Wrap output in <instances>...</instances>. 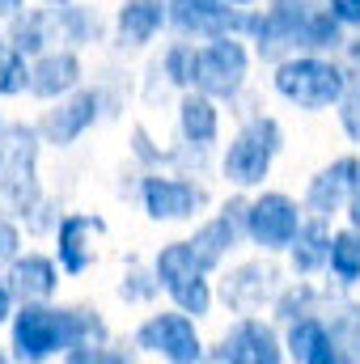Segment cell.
<instances>
[{"label":"cell","mask_w":360,"mask_h":364,"mask_svg":"<svg viewBox=\"0 0 360 364\" xmlns=\"http://www.w3.org/2000/svg\"><path fill=\"white\" fill-rule=\"evenodd\" d=\"M13 331V360H51V356H68L73 348L81 343H102L106 339V322L85 309V305H68V309H55L51 301H34V305H21L9 322Z\"/></svg>","instance_id":"obj_1"},{"label":"cell","mask_w":360,"mask_h":364,"mask_svg":"<svg viewBox=\"0 0 360 364\" xmlns=\"http://www.w3.org/2000/svg\"><path fill=\"white\" fill-rule=\"evenodd\" d=\"M271 85L297 110L318 114V110H331V106L344 102V93L352 90V68L344 60H331V55H318V51H301V55H288V60L275 64Z\"/></svg>","instance_id":"obj_2"},{"label":"cell","mask_w":360,"mask_h":364,"mask_svg":"<svg viewBox=\"0 0 360 364\" xmlns=\"http://www.w3.org/2000/svg\"><path fill=\"white\" fill-rule=\"evenodd\" d=\"M38 123H4L0 127V212L26 220L30 208L43 199L38 186V149H43Z\"/></svg>","instance_id":"obj_3"},{"label":"cell","mask_w":360,"mask_h":364,"mask_svg":"<svg viewBox=\"0 0 360 364\" xmlns=\"http://www.w3.org/2000/svg\"><path fill=\"white\" fill-rule=\"evenodd\" d=\"M280 149H284V127H280V119H271V114H250V119L238 127V136L229 140V149H225V157H221V174L229 178V186L250 191V186H259V182L271 174V161L280 157Z\"/></svg>","instance_id":"obj_4"},{"label":"cell","mask_w":360,"mask_h":364,"mask_svg":"<svg viewBox=\"0 0 360 364\" xmlns=\"http://www.w3.org/2000/svg\"><path fill=\"white\" fill-rule=\"evenodd\" d=\"M250 73V51L242 43V34H221L195 47L191 55V90L208 93L216 102H233Z\"/></svg>","instance_id":"obj_5"},{"label":"cell","mask_w":360,"mask_h":364,"mask_svg":"<svg viewBox=\"0 0 360 364\" xmlns=\"http://www.w3.org/2000/svg\"><path fill=\"white\" fill-rule=\"evenodd\" d=\"M153 272H157L162 292L179 309H186L191 318H208V309H212V284H208V267L195 259L191 242L162 246V255L153 259Z\"/></svg>","instance_id":"obj_6"},{"label":"cell","mask_w":360,"mask_h":364,"mask_svg":"<svg viewBox=\"0 0 360 364\" xmlns=\"http://www.w3.org/2000/svg\"><path fill=\"white\" fill-rule=\"evenodd\" d=\"M309 9H314V0H271L263 13H255L250 43L259 51V60L280 64L288 55H301V34H305Z\"/></svg>","instance_id":"obj_7"},{"label":"cell","mask_w":360,"mask_h":364,"mask_svg":"<svg viewBox=\"0 0 360 364\" xmlns=\"http://www.w3.org/2000/svg\"><path fill=\"white\" fill-rule=\"evenodd\" d=\"M301 225H305V208H297V199L284 191H263L259 199L246 203V237L263 255L288 250L292 237L301 233Z\"/></svg>","instance_id":"obj_8"},{"label":"cell","mask_w":360,"mask_h":364,"mask_svg":"<svg viewBox=\"0 0 360 364\" xmlns=\"http://www.w3.org/2000/svg\"><path fill=\"white\" fill-rule=\"evenodd\" d=\"M170 26L179 38H221V34H246L255 26V13L229 0H170Z\"/></svg>","instance_id":"obj_9"},{"label":"cell","mask_w":360,"mask_h":364,"mask_svg":"<svg viewBox=\"0 0 360 364\" xmlns=\"http://www.w3.org/2000/svg\"><path fill=\"white\" fill-rule=\"evenodd\" d=\"M136 348L149 352V356H162V360L174 364H195L203 360V343H199V331H195V318L186 309H166V314H153L136 326Z\"/></svg>","instance_id":"obj_10"},{"label":"cell","mask_w":360,"mask_h":364,"mask_svg":"<svg viewBox=\"0 0 360 364\" xmlns=\"http://www.w3.org/2000/svg\"><path fill=\"white\" fill-rule=\"evenodd\" d=\"M208 356L221 364H280L288 352H284V339L275 335L271 322L255 318V314H242Z\"/></svg>","instance_id":"obj_11"},{"label":"cell","mask_w":360,"mask_h":364,"mask_svg":"<svg viewBox=\"0 0 360 364\" xmlns=\"http://www.w3.org/2000/svg\"><path fill=\"white\" fill-rule=\"evenodd\" d=\"M97 119H102V90H73L38 119V132L51 149H73Z\"/></svg>","instance_id":"obj_12"},{"label":"cell","mask_w":360,"mask_h":364,"mask_svg":"<svg viewBox=\"0 0 360 364\" xmlns=\"http://www.w3.org/2000/svg\"><path fill=\"white\" fill-rule=\"evenodd\" d=\"M140 203L153 220H191L203 203L208 191L182 174H144L140 178Z\"/></svg>","instance_id":"obj_13"},{"label":"cell","mask_w":360,"mask_h":364,"mask_svg":"<svg viewBox=\"0 0 360 364\" xmlns=\"http://www.w3.org/2000/svg\"><path fill=\"white\" fill-rule=\"evenodd\" d=\"M242 237H246V199H229L212 220H203V225L195 229L191 250H195V259H199L208 272H216V267L242 246Z\"/></svg>","instance_id":"obj_14"},{"label":"cell","mask_w":360,"mask_h":364,"mask_svg":"<svg viewBox=\"0 0 360 364\" xmlns=\"http://www.w3.org/2000/svg\"><path fill=\"white\" fill-rule=\"evenodd\" d=\"M356 186H360V157H339V161H331L327 170H318L309 178V186H305V212L331 220V216L348 212V199L356 195Z\"/></svg>","instance_id":"obj_15"},{"label":"cell","mask_w":360,"mask_h":364,"mask_svg":"<svg viewBox=\"0 0 360 364\" xmlns=\"http://www.w3.org/2000/svg\"><path fill=\"white\" fill-rule=\"evenodd\" d=\"M275 292H280V267H271L263 259L233 267L225 275V284H221V301L233 314H259L263 305L275 301Z\"/></svg>","instance_id":"obj_16"},{"label":"cell","mask_w":360,"mask_h":364,"mask_svg":"<svg viewBox=\"0 0 360 364\" xmlns=\"http://www.w3.org/2000/svg\"><path fill=\"white\" fill-rule=\"evenodd\" d=\"M73 90H81V60L77 47H51L30 60V93L43 102H60Z\"/></svg>","instance_id":"obj_17"},{"label":"cell","mask_w":360,"mask_h":364,"mask_svg":"<svg viewBox=\"0 0 360 364\" xmlns=\"http://www.w3.org/2000/svg\"><path fill=\"white\" fill-rule=\"evenodd\" d=\"M60 259H47V255H17L9 267H4V279L17 296V305H34V301H51L55 288H60Z\"/></svg>","instance_id":"obj_18"},{"label":"cell","mask_w":360,"mask_h":364,"mask_svg":"<svg viewBox=\"0 0 360 364\" xmlns=\"http://www.w3.org/2000/svg\"><path fill=\"white\" fill-rule=\"evenodd\" d=\"M106 233V220L90 212H68L55 229V259L68 275H85L93 263V237Z\"/></svg>","instance_id":"obj_19"},{"label":"cell","mask_w":360,"mask_h":364,"mask_svg":"<svg viewBox=\"0 0 360 364\" xmlns=\"http://www.w3.org/2000/svg\"><path fill=\"white\" fill-rule=\"evenodd\" d=\"M284 352L301 364H339L344 360L339 348H335V335H331V326H327V318H322V309H318V314H305V318H297V322H288Z\"/></svg>","instance_id":"obj_20"},{"label":"cell","mask_w":360,"mask_h":364,"mask_svg":"<svg viewBox=\"0 0 360 364\" xmlns=\"http://www.w3.org/2000/svg\"><path fill=\"white\" fill-rule=\"evenodd\" d=\"M170 26L166 0H123L115 13V38L119 47H149Z\"/></svg>","instance_id":"obj_21"},{"label":"cell","mask_w":360,"mask_h":364,"mask_svg":"<svg viewBox=\"0 0 360 364\" xmlns=\"http://www.w3.org/2000/svg\"><path fill=\"white\" fill-rule=\"evenodd\" d=\"M4 38H9L26 60H34V55L51 51V47H60L55 9H51V4H47V9H21L17 17L4 21Z\"/></svg>","instance_id":"obj_22"},{"label":"cell","mask_w":360,"mask_h":364,"mask_svg":"<svg viewBox=\"0 0 360 364\" xmlns=\"http://www.w3.org/2000/svg\"><path fill=\"white\" fill-rule=\"evenodd\" d=\"M179 136L186 149L195 153H208L221 136V110H216V97L191 90L186 97L179 102Z\"/></svg>","instance_id":"obj_23"},{"label":"cell","mask_w":360,"mask_h":364,"mask_svg":"<svg viewBox=\"0 0 360 364\" xmlns=\"http://www.w3.org/2000/svg\"><path fill=\"white\" fill-rule=\"evenodd\" d=\"M288 259H292V272L297 275L327 272V263H331V229H327L322 216H309L301 225V233L288 246Z\"/></svg>","instance_id":"obj_24"},{"label":"cell","mask_w":360,"mask_h":364,"mask_svg":"<svg viewBox=\"0 0 360 364\" xmlns=\"http://www.w3.org/2000/svg\"><path fill=\"white\" fill-rule=\"evenodd\" d=\"M51 9H55V26H60V47H85V43H97L102 21H97L93 9H85L81 0H73V4H51Z\"/></svg>","instance_id":"obj_25"},{"label":"cell","mask_w":360,"mask_h":364,"mask_svg":"<svg viewBox=\"0 0 360 364\" xmlns=\"http://www.w3.org/2000/svg\"><path fill=\"white\" fill-rule=\"evenodd\" d=\"M327 272H331V279L339 288L360 284V229L356 225L331 233V263H327Z\"/></svg>","instance_id":"obj_26"},{"label":"cell","mask_w":360,"mask_h":364,"mask_svg":"<svg viewBox=\"0 0 360 364\" xmlns=\"http://www.w3.org/2000/svg\"><path fill=\"white\" fill-rule=\"evenodd\" d=\"M327 305V292L322 288H314V284H305V279H297V284H288V288H280L275 292V301H271V309H275V322H297V318H305V314H318Z\"/></svg>","instance_id":"obj_27"},{"label":"cell","mask_w":360,"mask_h":364,"mask_svg":"<svg viewBox=\"0 0 360 364\" xmlns=\"http://www.w3.org/2000/svg\"><path fill=\"white\" fill-rule=\"evenodd\" d=\"M331 335H335V348L344 360H360V305L352 301H331V309L322 314Z\"/></svg>","instance_id":"obj_28"},{"label":"cell","mask_w":360,"mask_h":364,"mask_svg":"<svg viewBox=\"0 0 360 364\" xmlns=\"http://www.w3.org/2000/svg\"><path fill=\"white\" fill-rule=\"evenodd\" d=\"M26 90H30V64L9 38H0V97H17Z\"/></svg>","instance_id":"obj_29"},{"label":"cell","mask_w":360,"mask_h":364,"mask_svg":"<svg viewBox=\"0 0 360 364\" xmlns=\"http://www.w3.org/2000/svg\"><path fill=\"white\" fill-rule=\"evenodd\" d=\"M191 55H195V43H191V38H182V43H174V47L162 55L157 73H162L170 85H179V90H191Z\"/></svg>","instance_id":"obj_30"},{"label":"cell","mask_w":360,"mask_h":364,"mask_svg":"<svg viewBox=\"0 0 360 364\" xmlns=\"http://www.w3.org/2000/svg\"><path fill=\"white\" fill-rule=\"evenodd\" d=\"M157 292H162L157 272H144V267H132V272L123 275V284H119V296L123 301H153Z\"/></svg>","instance_id":"obj_31"},{"label":"cell","mask_w":360,"mask_h":364,"mask_svg":"<svg viewBox=\"0 0 360 364\" xmlns=\"http://www.w3.org/2000/svg\"><path fill=\"white\" fill-rule=\"evenodd\" d=\"M68 360L73 364H127L132 352H115V348L102 339V343H81V348H73Z\"/></svg>","instance_id":"obj_32"},{"label":"cell","mask_w":360,"mask_h":364,"mask_svg":"<svg viewBox=\"0 0 360 364\" xmlns=\"http://www.w3.org/2000/svg\"><path fill=\"white\" fill-rule=\"evenodd\" d=\"M60 220H64V216H60V203H51V199L43 195V199L30 208L26 229H30V233H55V229H60Z\"/></svg>","instance_id":"obj_33"},{"label":"cell","mask_w":360,"mask_h":364,"mask_svg":"<svg viewBox=\"0 0 360 364\" xmlns=\"http://www.w3.org/2000/svg\"><path fill=\"white\" fill-rule=\"evenodd\" d=\"M21 255V229H17V216L0 212V272Z\"/></svg>","instance_id":"obj_34"},{"label":"cell","mask_w":360,"mask_h":364,"mask_svg":"<svg viewBox=\"0 0 360 364\" xmlns=\"http://www.w3.org/2000/svg\"><path fill=\"white\" fill-rule=\"evenodd\" d=\"M335 110H339V123H344L348 140H352V144H360V93L348 90V93H344V102H339Z\"/></svg>","instance_id":"obj_35"},{"label":"cell","mask_w":360,"mask_h":364,"mask_svg":"<svg viewBox=\"0 0 360 364\" xmlns=\"http://www.w3.org/2000/svg\"><path fill=\"white\" fill-rule=\"evenodd\" d=\"M331 13L348 26V30H360V0H327Z\"/></svg>","instance_id":"obj_36"},{"label":"cell","mask_w":360,"mask_h":364,"mask_svg":"<svg viewBox=\"0 0 360 364\" xmlns=\"http://www.w3.org/2000/svg\"><path fill=\"white\" fill-rule=\"evenodd\" d=\"M132 140H136V157H144V161H162V153L153 149V140H149V132H144V127H136V132H132Z\"/></svg>","instance_id":"obj_37"},{"label":"cell","mask_w":360,"mask_h":364,"mask_svg":"<svg viewBox=\"0 0 360 364\" xmlns=\"http://www.w3.org/2000/svg\"><path fill=\"white\" fill-rule=\"evenodd\" d=\"M13 305H17V296H13L9 279H0V326H4V322H13V314H17Z\"/></svg>","instance_id":"obj_38"},{"label":"cell","mask_w":360,"mask_h":364,"mask_svg":"<svg viewBox=\"0 0 360 364\" xmlns=\"http://www.w3.org/2000/svg\"><path fill=\"white\" fill-rule=\"evenodd\" d=\"M21 4H26V0H0V21L17 17V13H21Z\"/></svg>","instance_id":"obj_39"},{"label":"cell","mask_w":360,"mask_h":364,"mask_svg":"<svg viewBox=\"0 0 360 364\" xmlns=\"http://www.w3.org/2000/svg\"><path fill=\"white\" fill-rule=\"evenodd\" d=\"M348 225H356L360 229V186H356V195L348 199Z\"/></svg>","instance_id":"obj_40"},{"label":"cell","mask_w":360,"mask_h":364,"mask_svg":"<svg viewBox=\"0 0 360 364\" xmlns=\"http://www.w3.org/2000/svg\"><path fill=\"white\" fill-rule=\"evenodd\" d=\"M352 90L360 93V68H356V73H352Z\"/></svg>","instance_id":"obj_41"},{"label":"cell","mask_w":360,"mask_h":364,"mask_svg":"<svg viewBox=\"0 0 360 364\" xmlns=\"http://www.w3.org/2000/svg\"><path fill=\"white\" fill-rule=\"evenodd\" d=\"M229 4H242V9H246V4H255V0H229Z\"/></svg>","instance_id":"obj_42"},{"label":"cell","mask_w":360,"mask_h":364,"mask_svg":"<svg viewBox=\"0 0 360 364\" xmlns=\"http://www.w3.org/2000/svg\"><path fill=\"white\" fill-rule=\"evenodd\" d=\"M43 4H73V0H43Z\"/></svg>","instance_id":"obj_43"},{"label":"cell","mask_w":360,"mask_h":364,"mask_svg":"<svg viewBox=\"0 0 360 364\" xmlns=\"http://www.w3.org/2000/svg\"><path fill=\"white\" fill-rule=\"evenodd\" d=\"M0 360H4V352H0Z\"/></svg>","instance_id":"obj_44"},{"label":"cell","mask_w":360,"mask_h":364,"mask_svg":"<svg viewBox=\"0 0 360 364\" xmlns=\"http://www.w3.org/2000/svg\"><path fill=\"white\" fill-rule=\"evenodd\" d=\"M0 38H4V30H0Z\"/></svg>","instance_id":"obj_45"},{"label":"cell","mask_w":360,"mask_h":364,"mask_svg":"<svg viewBox=\"0 0 360 364\" xmlns=\"http://www.w3.org/2000/svg\"><path fill=\"white\" fill-rule=\"evenodd\" d=\"M0 127H4V119H0Z\"/></svg>","instance_id":"obj_46"}]
</instances>
